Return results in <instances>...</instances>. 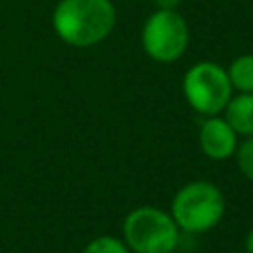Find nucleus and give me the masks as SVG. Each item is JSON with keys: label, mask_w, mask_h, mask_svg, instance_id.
I'll return each mask as SVG.
<instances>
[{"label": "nucleus", "mask_w": 253, "mask_h": 253, "mask_svg": "<svg viewBox=\"0 0 253 253\" xmlns=\"http://www.w3.org/2000/svg\"><path fill=\"white\" fill-rule=\"evenodd\" d=\"M140 43L144 53L158 63L178 61L190 45V28L178 10H154L142 24Z\"/></svg>", "instance_id": "obj_5"}, {"label": "nucleus", "mask_w": 253, "mask_h": 253, "mask_svg": "<svg viewBox=\"0 0 253 253\" xmlns=\"http://www.w3.org/2000/svg\"><path fill=\"white\" fill-rule=\"evenodd\" d=\"M225 121L239 136H253V93H237L223 109Z\"/></svg>", "instance_id": "obj_7"}, {"label": "nucleus", "mask_w": 253, "mask_h": 253, "mask_svg": "<svg viewBox=\"0 0 253 253\" xmlns=\"http://www.w3.org/2000/svg\"><path fill=\"white\" fill-rule=\"evenodd\" d=\"M180 239V227L162 208L138 206L123 219V241L132 253H174Z\"/></svg>", "instance_id": "obj_3"}, {"label": "nucleus", "mask_w": 253, "mask_h": 253, "mask_svg": "<svg viewBox=\"0 0 253 253\" xmlns=\"http://www.w3.org/2000/svg\"><path fill=\"white\" fill-rule=\"evenodd\" d=\"M245 253H253V225L245 235Z\"/></svg>", "instance_id": "obj_12"}, {"label": "nucleus", "mask_w": 253, "mask_h": 253, "mask_svg": "<svg viewBox=\"0 0 253 253\" xmlns=\"http://www.w3.org/2000/svg\"><path fill=\"white\" fill-rule=\"evenodd\" d=\"M115 24L113 0H59L51 14L53 32L71 47H93L105 42Z\"/></svg>", "instance_id": "obj_1"}, {"label": "nucleus", "mask_w": 253, "mask_h": 253, "mask_svg": "<svg viewBox=\"0 0 253 253\" xmlns=\"http://www.w3.org/2000/svg\"><path fill=\"white\" fill-rule=\"evenodd\" d=\"M198 144L210 160L221 162L233 158L235 148L239 144V134L231 128L225 117L213 115V117H206V121L202 123L198 132Z\"/></svg>", "instance_id": "obj_6"}, {"label": "nucleus", "mask_w": 253, "mask_h": 253, "mask_svg": "<svg viewBox=\"0 0 253 253\" xmlns=\"http://www.w3.org/2000/svg\"><path fill=\"white\" fill-rule=\"evenodd\" d=\"M227 69L233 91L237 93H253V53L237 55Z\"/></svg>", "instance_id": "obj_8"}, {"label": "nucleus", "mask_w": 253, "mask_h": 253, "mask_svg": "<svg viewBox=\"0 0 253 253\" xmlns=\"http://www.w3.org/2000/svg\"><path fill=\"white\" fill-rule=\"evenodd\" d=\"M158 10H178L182 0H152Z\"/></svg>", "instance_id": "obj_11"}, {"label": "nucleus", "mask_w": 253, "mask_h": 253, "mask_svg": "<svg viewBox=\"0 0 253 253\" xmlns=\"http://www.w3.org/2000/svg\"><path fill=\"white\" fill-rule=\"evenodd\" d=\"M239 172L253 182V136H243V140L237 144L235 154H233Z\"/></svg>", "instance_id": "obj_10"}, {"label": "nucleus", "mask_w": 253, "mask_h": 253, "mask_svg": "<svg viewBox=\"0 0 253 253\" xmlns=\"http://www.w3.org/2000/svg\"><path fill=\"white\" fill-rule=\"evenodd\" d=\"M81 253H132L126 243L123 241V237H115V235H99L95 239H91Z\"/></svg>", "instance_id": "obj_9"}, {"label": "nucleus", "mask_w": 253, "mask_h": 253, "mask_svg": "<svg viewBox=\"0 0 253 253\" xmlns=\"http://www.w3.org/2000/svg\"><path fill=\"white\" fill-rule=\"evenodd\" d=\"M182 93L186 103L204 117L223 113L233 97L227 69L215 61H198L190 65L182 77Z\"/></svg>", "instance_id": "obj_4"}, {"label": "nucleus", "mask_w": 253, "mask_h": 253, "mask_svg": "<svg viewBox=\"0 0 253 253\" xmlns=\"http://www.w3.org/2000/svg\"><path fill=\"white\" fill-rule=\"evenodd\" d=\"M225 213V196L210 180H192L178 188L170 204V215L182 233H208Z\"/></svg>", "instance_id": "obj_2"}, {"label": "nucleus", "mask_w": 253, "mask_h": 253, "mask_svg": "<svg viewBox=\"0 0 253 253\" xmlns=\"http://www.w3.org/2000/svg\"><path fill=\"white\" fill-rule=\"evenodd\" d=\"M223 253H241V251H223Z\"/></svg>", "instance_id": "obj_13"}]
</instances>
